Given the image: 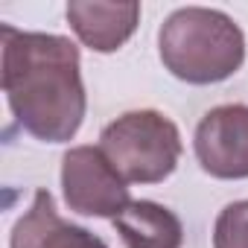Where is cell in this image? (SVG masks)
<instances>
[{"instance_id": "obj_1", "label": "cell", "mask_w": 248, "mask_h": 248, "mask_svg": "<svg viewBox=\"0 0 248 248\" xmlns=\"http://www.w3.org/2000/svg\"><path fill=\"white\" fill-rule=\"evenodd\" d=\"M3 35V82L6 102L18 126L44 143H67L85 120V85L79 47L53 32H24L9 24Z\"/></svg>"}, {"instance_id": "obj_2", "label": "cell", "mask_w": 248, "mask_h": 248, "mask_svg": "<svg viewBox=\"0 0 248 248\" xmlns=\"http://www.w3.org/2000/svg\"><path fill=\"white\" fill-rule=\"evenodd\" d=\"M164 67L187 85L231 79L245 62V35L231 15L207 6L175 9L158 32Z\"/></svg>"}, {"instance_id": "obj_3", "label": "cell", "mask_w": 248, "mask_h": 248, "mask_svg": "<svg viewBox=\"0 0 248 248\" xmlns=\"http://www.w3.org/2000/svg\"><path fill=\"white\" fill-rule=\"evenodd\" d=\"M99 149L126 184H158L181 158V132L161 111H126L102 129Z\"/></svg>"}, {"instance_id": "obj_4", "label": "cell", "mask_w": 248, "mask_h": 248, "mask_svg": "<svg viewBox=\"0 0 248 248\" xmlns=\"http://www.w3.org/2000/svg\"><path fill=\"white\" fill-rule=\"evenodd\" d=\"M62 193L70 210L96 219H117L132 204L129 184L99 146H73L62 158Z\"/></svg>"}, {"instance_id": "obj_5", "label": "cell", "mask_w": 248, "mask_h": 248, "mask_svg": "<svg viewBox=\"0 0 248 248\" xmlns=\"http://www.w3.org/2000/svg\"><path fill=\"white\" fill-rule=\"evenodd\" d=\"M193 149L207 175L222 181L248 178V105L210 108L196 126Z\"/></svg>"}, {"instance_id": "obj_6", "label": "cell", "mask_w": 248, "mask_h": 248, "mask_svg": "<svg viewBox=\"0 0 248 248\" xmlns=\"http://www.w3.org/2000/svg\"><path fill=\"white\" fill-rule=\"evenodd\" d=\"M9 248H108L96 233L59 216L50 190H35L30 210L12 225Z\"/></svg>"}, {"instance_id": "obj_7", "label": "cell", "mask_w": 248, "mask_h": 248, "mask_svg": "<svg viewBox=\"0 0 248 248\" xmlns=\"http://www.w3.org/2000/svg\"><path fill=\"white\" fill-rule=\"evenodd\" d=\"M140 21V3H99L73 0L67 3V24L76 38L93 53H114L126 44Z\"/></svg>"}, {"instance_id": "obj_8", "label": "cell", "mask_w": 248, "mask_h": 248, "mask_svg": "<svg viewBox=\"0 0 248 248\" xmlns=\"http://www.w3.org/2000/svg\"><path fill=\"white\" fill-rule=\"evenodd\" d=\"M114 222L126 248H181L184 245V225L181 219L149 199L132 202Z\"/></svg>"}, {"instance_id": "obj_9", "label": "cell", "mask_w": 248, "mask_h": 248, "mask_svg": "<svg viewBox=\"0 0 248 248\" xmlns=\"http://www.w3.org/2000/svg\"><path fill=\"white\" fill-rule=\"evenodd\" d=\"M213 248H248V199L231 202L216 216Z\"/></svg>"}]
</instances>
